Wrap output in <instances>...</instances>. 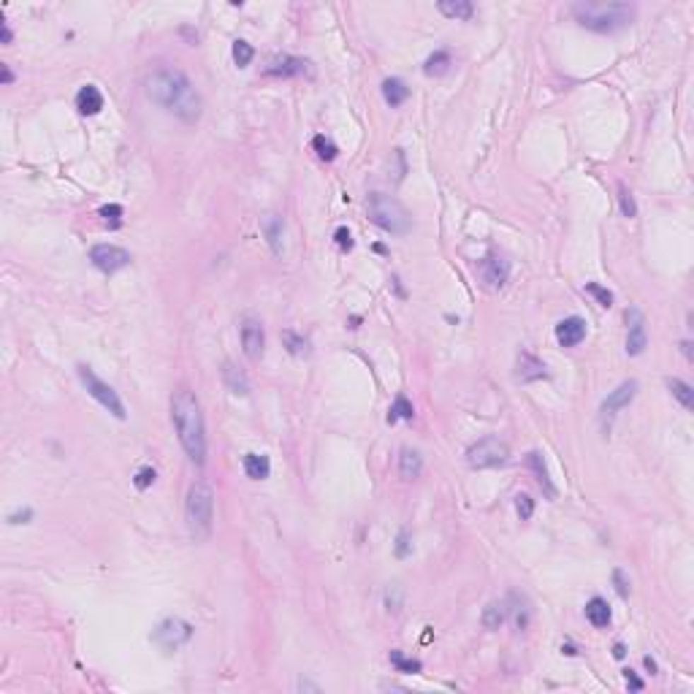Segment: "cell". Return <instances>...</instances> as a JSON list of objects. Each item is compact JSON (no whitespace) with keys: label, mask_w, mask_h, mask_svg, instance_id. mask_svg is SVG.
<instances>
[{"label":"cell","mask_w":694,"mask_h":694,"mask_svg":"<svg viewBox=\"0 0 694 694\" xmlns=\"http://www.w3.org/2000/svg\"><path fill=\"white\" fill-rule=\"evenodd\" d=\"M613 657H615V659H624V657H627V648H624V643H615Z\"/></svg>","instance_id":"obj_47"},{"label":"cell","mask_w":694,"mask_h":694,"mask_svg":"<svg viewBox=\"0 0 694 694\" xmlns=\"http://www.w3.org/2000/svg\"><path fill=\"white\" fill-rule=\"evenodd\" d=\"M618 207H621V214L624 217H637V204H635V195L632 190L624 185V182H618Z\"/></svg>","instance_id":"obj_33"},{"label":"cell","mask_w":694,"mask_h":694,"mask_svg":"<svg viewBox=\"0 0 694 694\" xmlns=\"http://www.w3.org/2000/svg\"><path fill=\"white\" fill-rule=\"evenodd\" d=\"M90 263L103 274H117L125 266H130V253L117 244H96L90 247Z\"/></svg>","instance_id":"obj_9"},{"label":"cell","mask_w":694,"mask_h":694,"mask_svg":"<svg viewBox=\"0 0 694 694\" xmlns=\"http://www.w3.org/2000/svg\"><path fill=\"white\" fill-rule=\"evenodd\" d=\"M575 22L591 33H615L627 28L635 19V6L630 3H575L572 6Z\"/></svg>","instance_id":"obj_3"},{"label":"cell","mask_w":694,"mask_h":694,"mask_svg":"<svg viewBox=\"0 0 694 694\" xmlns=\"http://www.w3.org/2000/svg\"><path fill=\"white\" fill-rule=\"evenodd\" d=\"M526 467L534 472V478H537L540 488L545 491V497H548V499H556V494H559V491H556V485H553V480H550V472H548V467H545V458H543L537 451L526 453Z\"/></svg>","instance_id":"obj_17"},{"label":"cell","mask_w":694,"mask_h":694,"mask_svg":"<svg viewBox=\"0 0 694 694\" xmlns=\"http://www.w3.org/2000/svg\"><path fill=\"white\" fill-rule=\"evenodd\" d=\"M103 93L98 90L96 84H84L79 93H76V109L84 117H96V114L103 112Z\"/></svg>","instance_id":"obj_16"},{"label":"cell","mask_w":694,"mask_h":694,"mask_svg":"<svg viewBox=\"0 0 694 694\" xmlns=\"http://www.w3.org/2000/svg\"><path fill=\"white\" fill-rule=\"evenodd\" d=\"M282 345H285V350L291 355H307L309 353V342L301 337V334H296V331H282Z\"/></svg>","instance_id":"obj_32"},{"label":"cell","mask_w":694,"mask_h":694,"mask_svg":"<svg viewBox=\"0 0 694 694\" xmlns=\"http://www.w3.org/2000/svg\"><path fill=\"white\" fill-rule=\"evenodd\" d=\"M366 212H369V220L377 228H383L391 236H404L412 231V217L410 212L404 209L402 201H396L393 195L386 193H369L366 198Z\"/></svg>","instance_id":"obj_5"},{"label":"cell","mask_w":694,"mask_h":694,"mask_svg":"<svg viewBox=\"0 0 694 694\" xmlns=\"http://www.w3.org/2000/svg\"><path fill=\"white\" fill-rule=\"evenodd\" d=\"M253 57H255V49L250 47L247 41H233V63L239 65V68H247V65L253 63Z\"/></svg>","instance_id":"obj_35"},{"label":"cell","mask_w":694,"mask_h":694,"mask_svg":"<svg viewBox=\"0 0 694 694\" xmlns=\"http://www.w3.org/2000/svg\"><path fill=\"white\" fill-rule=\"evenodd\" d=\"M613 583H615L618 597H621V599L630 597V578H627V572H624V569H613Z\"/></svg>","instance_id":"obj_40"},{"label":"cell","mask_w":694,"mask_h":694,"mask_svg":"<svg viewBox=\"0 0 694 694\" xmlns=\"http://www.w3.org/2000/svg\"><path fill=\"white\" fill-rule=\"evenodd\" d=\"M144 93L152 103L179 117L185 125H195L204 112V100L179 68H155L144 76Z\"/></svg>","instance_id":"obj_1"},{"label":"cell","mask_w":694,"mask_h":694,"mask_svg":"<svg viewBox=\"0 0 694 694\" xmlns=\"http://www.w3.org/2000/svg\"><path fill=\"white\" fill-rule=\"evenodd\" d=\"M507 458H510V445L499 436H483L467 448V464L472 469L502 467Z\"/></svg>","instance_id":"obj_7"},{"label":"cell","mask_w":694,"mask_h":694,"mask_svg":"<svg viewBox=\"0 0 694 694\" xmlns=\"http://www.w3.org/2000/svg\"><path fill=\"white\" fill-rule=\"evenodd\" d=\"M334 239H337V244H340V250H353V236H350V231H347L345 226L337 228Z\"/></svg>","instance_id":"obj_41"},{"label":"cell","mask_w":694,"mask_h":694,"mask_svg":"<svg viewBox=\"0 0 694 694\" xmlns=\"http://www.w3.org/2000/svg\"><path fill=\"white\" fill-rule=\"evenodd\" d=\"M507 615H513V621H516V630L524 632L529 627V618H532V608H529V602L524 597H518V594H510L507 599Z\"/></svg>","instance_id":"obj_25"},{"label":"cell","mask_w":694,"mask_h":694,"mask_svg":"<svg viewBox=\"0 0 694 694\" xmlns=\"http://www.w3.org/2000/svg\"><path fill=\"white\" fill-rule=\"evenodd\" d=\"M611 605L605 602L602 597H591L589 599V605H586V621L594 627V630H605V627H611Z\"/></svg>","instance_id":"obj_19"},{"label":"cell","mask_w":694,"mask_h":694,"mask_svg":"<svg viewBox=\"0 0 694 694\" xmlns=\"http://www.w3.org/2000/svg\"><path fill=\"white\" fill-rule=\"evenodd\" d=\"M681 350H683V355L692 361V342H681Z\"/></svg>","instance_id":"obj_49"},{"label":"cell","mask_w":694,"mask_h":694,"mask_svg":"<svg viewBox=\"0 0 694 694\" xmlns=\"http://www.w3.org/2000/svg\"><path fill=\"white\" fill-rule=\"evenodd\" d=\"M190 640H193V624H187L179 615H171V618L161 621L158 630H155V643L163 651H177V648L187 646Z\"/></svg>","instance_id":"obj_8"},{"label":"cell","mask_w":694,"mask_h":694,"mask_svg":"<svg viewBox=\"0 0 694 694\" xmlns=\"http://www.w3.org/2000/svg\"><path fill=\"white\" fill-rule=\"evenodd\" d=\"M260 228H263V236H266V242L272 247V253H274V255H282V250H285V244H282V236H285V223H282V217H279V214H266Z\"/></svg>","instance_id":"obj_18"},{"label":"cell","mask_w":694,"mask_h":694,"mask_svg":"<svg viewBox=\"0 0 694 694\" xmlns=\"http://www.w3.org/2000/svg\"><path fill=\"white\" fill-rule=\"evenodd\" d=\"M185 524L193 540H209L214 529V488L207 480H195L185 497Z\"/></svg>","instance_id":"obj_4"},{"label":"cell","mask_w":694,"mask_h":694,"mask_svg":"<svg viewBox=\"0 0 694 694\" xmlns=\"http://www.w3.org/2000/svg\"><path fill=\"white\" fill-rule=\"evenodd\" d=\"M383 98H386V103L391 109H396V106H402L404 100L410 98V87L399 76H391V79L383 81Z\"/></svg>","instance_id":"obj_23"},{"label":"cell","mask_w":694,"mask_h":694,"mask_svg":"<svg viewBox=\"0 0 694 694\" xmlns=\"http://www.w3.org/2000/svg\"><path fill=\"white\" fill-rule=\"evenodd\" d=\"M391 664L396 667V673H420L423 664L412 657H404L402 651H391Z\"/></svg>","instance_id":"obj_34"},{"label":"cell","mask_w":694,"mask_h":694,"mask_svg":"<svg viewBox=\"0 0 694 694\" xmlns=\"http://www.w3.org/2000/svg\"><path fill=\"white\" fill-rule=\"evenodd\" d=\"M412 418H415V407H412V402H410L404 393H399V396L393 399V404H391L388 423H396V420H412Z\"/></svg>","instance_id":"obj_30"},{"label":"cell","mask_w":694,"mask_h":694,"mask_svg":"<svg viewBox=\"0 0 694 694\" xmlns=\"http://www.w3.org/2000/svg\"><path fill=\"white\" fill-rule=\"evenodd\" d=\"M453 65V54L448 49H436L434 54H429V60L423 63V74L426 76H442V74H448Z\"/></svg>","instance_id":"obj_26"},{"label":"cell","mask_w":694,"mask_h":694,"mask_svg":"<svg viewBox=\"0 0 694 694\" xmlns=\"http://www.w3.org/2000/svg\"><path fill=\"white\" fill-rule=\"evenodd\" d=\"M312 149H315V155L325 163H331L340 158V146L334 144L328 136H315V139H312Z\"/></svg>","instance_id":"obj_31"},{"label":"cell","mask_w":694,"mask_h":694,"mask_svg":"<svg viewBox=\"0 0 694 694\" xmlns=\"http://www.w3.org/2000/svg\"><path fill=\"white\" fill-rule=\"evenodd\" d=\"M98 214L103 217V223H109L112 228H117L120 226V217H122V207H120V204H106V207H100Z\"/></svg>","instance_id":"obj_38"},{"label":"cell","mask_w":694,"mask_h":694,"mask_svg":"<svg viewBox=\"0 0 694 694\" xmlns=\"http://www.w3.org/2000/svg\"><path fill=\"white\" fill-rule=\"evenodd\" d=\"M244 472L250 480H266L272 475V461L263 453H247L244 456Z\"/></svg>","instance_id":"obj_22"},{"label":"cell","mask_w":694,"mask_h":694,"mask_svg":"<svg viewBox=\"0 0 694 694\" xmlns=\"http://www.w3.org/2000/svg\"><path fill=\"white\" fill-rule=\"evenodd\" d=\"M667 388H670V393L678 399V404L686 410V412H692L694 410V388L686 383V380H681V377H670L667 380Z\"/></svg>","instance_id":"obj_29"},{"label":"cell","mask_w":694,"mask_h":694,"mask_svg":"<svg viewBox=\"0 0 694 694\" xmlns=\"http://www.w3.org/2000/svg\"><path fill=\"white\" fill-rule=\"evenodd\" d=\"M480 274H483V282L491 291H499L510 279V260L502 258V255H488L483 260V266H480Z\"/></svg>","instance_id":"obj_13"},{"label":"cell","mask_w":694,"mask_h":694,"mask_svg":"<svg viewBox=\"0 0 694 694\" xmlns=\"http://www.w3.org/2000/svg\"><path fill=\"white\" fill-rule=\"evenodd\" d=\"M76 374H79L84 391H87V393H90V396H93V399L103 407V410H109L114 418H120V420L128 418L125 404H122V399H120V393H117L109 383H103V380H100V377H98L96 371L90 369L87 364H79V366H76Z\"/></svg>","instance_id":"obj_6"},{"label":"cell","mask_w":694,"mask_h":694,"mask_svg":"<svg viewBox=\"0 0 694 694\" xmlns=\"http://www.w3.org/2000/svg\"><path fill=\"white\" fill-rule=\"evenodd\" d=\"M423 472V456L415 448H402L399 451V475L404 480H415Z\"/></svg>","instance_id":"obj_21"},{"label":"cell","mask_w":694,"mask_h":694,"mask_svg":"<svg viewBox=\"0 0 694 694\" xmlns=\"http://www.w3.org/2000/svg\"><path fill=\"white\" fill-rule=\"evenodd\" d=\"M485 630H499L502 624L507 621V602H488L483 608V615H480Z\"/></svg>","instance_id":"obj_28"},{"label":"cell","mask_w":694,"mask_h":694,"mask_svg":"<svg viewBox=\"0 0 694 694\" xmlns=\"http://www.w3.org/2000/svg\"><path fill=\"white\" fill-rule=\"evenodd\" d=\"M643 664H646V670L651 673V676H657V662H654L651 657H643Z\"/></svg>","instance_id":"obj_48"},{"label":"cell","mask_w":694,"mask_h":694,"mask_svg":"<svg viewBox=\"0 0 694 694\" xmlns=\"http://www.w3.org/2000/svg\"><path fill=\"white\" fill-rule=\"evenodd\" d=\"M637 380H624L621 386L615 388V391H611V396L602 402V410H599V418H602V423H608L611 426V420L624 410V407H630L632 404V399L637 396Z\"/></svg>","instance_id":"obj_11"},{"label":"cell","mask_w":694,"mask_h":694,"mask_svg":"<svg viewBox=\"0 0 694 694\" xmlns=\"http://www.w3.org/2000/svg\"><path fill=\"white\" fill-rule=\"evenodd\" d=\"M627 318V353L640 355L648 347V331H646V318L637 307H630L624 312Z\"/></svg>","instance_id":"obj_12"},{"label":"cell","mask_w":694,"mask_h":694,"mask_svg":"<svg viewBox=\"0 0 694 694\" xmlns=\"http://www.w3.org/2000/svg\"><path fill=\"white\" fill-rule=\"evenodd\" d=\"M586 340V320L578 315H569L565 320L556 323V342L562 347H578Z\"/></svg>","instance_id":"obj_14"},{"label":"cell","mask_w":694,"mask_h":694,"mask_svg":"<svg viewBox=\"0 0 694 694\" xmlns=\"http://www.w3.org/2000/svg\"><path fill=\"white\" fill-rule=\"evenodd\" d=\"M133 483H136V488H139V491H146L149 485L155 483V469H152V467H141L139 472H136Z\"/></svg>","instance_id":"obj_39"},{"label":"cell","mask_w":694,"mask_h":694,"mask_svg":"<svg viewBox=\"0 0 694 694\" xmlns=\"http://www.w3.org/2000/svg\"><path fill=\"white\" fill-rule=\"evenodd\" d=\"M586 293H591V296L597 299L599 307H605V309L613 307V293L608 291V288H602V285H597V282H586Z\"/></svg>","instance_id":"obj_36"},{"label":"cell","mask_w":694,"mask_h":694,"mask_svg":"<svg viewBox=\"0 0 694 694\" xmlns=\"http://www.w3.org/2000/svg\"><path fill=\"white\" fill-rule=\"evenodd\" d=\"M307 68H309L307 60L282 54V57H277V60H272V63L266 65V76H282V79H288V76H301Z\"/></svg>","instance_id":"obj_15"},{"label":"cell","mask_w":694,"mask_h":694,"mask_svg":"<svg viewBox=\"0 0 694 694\" xmlns=\"http://www.w3.org/2000/svg\"><path fill=\"white\" fill-rule=\"evenodd\" d=\"M516 513L521 521H529L534 516V499L529 494H518L516 497Z\"/></svg>","instance_id":"obj_37"},{"label":"cell","mask_w":694,"mask_h":694,"mask_svg":"<svg viewBox=\"0 0 694 694\" xmlns=\"http://www.w3.org/2000/svg\"><path fill=\"white\" fill-rule=\"evenodd\" d=\"M28 518H33V510H19L8 516V524H28Z\"/></svg>","instance_id":"obj_44"},{"label":"cell","mask_w":694,"mask_h":694,"mask_svg":"<svg viewBox=\"0 0 694 694\" xmlns=\"http://www.w3.org/2000/svg\"><path fill=\"white\" fill-rule=\"evenodd\" d=\"M223 383H226V388L233 393V396H247V393H250V380H247V374L236 369L233 364H226V366H223Z\"/></svg>","instance_id":"obj_24"},{"label":"cell","mask_w":694,"mask_h":694,"mask_svg":"<svg viewBox=\"0 0 694 694\" xmlns=\"http://www.w3.org/2000/svg\"><path fill=\"white\" fill-rule=\"evenodd\" d=\"M171 420L177 429L179 445L187 453L195 467L207 464V423L201 412V402L190 388H179L171 396Z\"/></svg>","instance_id":"obj_2"},{"label":"cell","mask_w":694,"mask_h":694,"mask_svg":"<svg viewBox=\"0 0 694 694\" xmlns=\"http://www.w3.org/2000/svg\"><path fill=\"white\" fill-rule=\"evenodd\" d=\"M0 71H3V84L8 87V84H14V71H11V65H0Z\"/></svg>","instance_id":"obj_46"},{"label":"cell","mask_w":694,"mask_h":694,"mask_svg":"<svg viewBox=\"0 0 694 694\" xmlns=\"http://www.w3.org/2000/svg\"><path fill=\"white\" fill-rule=\"evenodd\" d=\"M624 678H627V686H630L632 692H643V686H646V683L635 676V670H624Z\"/></svg>","instance_id":"obj_43"},{"label":"cell","mask_w":694,"mask_h":694,"mask_svg":"<svg viewBox=\"0 0 694 694\" xmlns=\"http://www.w3.org/2000/svg\"><path fill=\"white\" fill-rule=\"evenodd\" d=\"M11 38H14L11 28L6 25V19H0V41H3V44H11Z\"/></svg>","instance_id":"obj_45"},{"label":"cell","mask_w":694,"mask_h":694,"mask_svg":"<svg viewBox=\"0 0 694 694\" xmlns=\"http://www.w3.org/2000/svg\"><path fill=\"white\" fill-rule=\"evenodd\" d=\"M263 347H266V331H263V320L255 315H244L242 318V350L250 361H260L263 358Z\"/></svg>","instance_id":"obj_10"},{"label":"cell","mask_w":694,"mask_h":694,"mask_svg":"<svg viewBox=\"0 0 694 694\" xmlns=\"http://www.w3.org/2000/svg\"><path fill=\"white\" fill-rule=\"evenodd\" d=\"M299 689H312V692H318V686H315V683H304V681L299 683Z\"/></svg>","instance_id":"obj_50"},{"label":"cell","mask_w":694,"mask_h":694,"mask_svg":"<svg viewBox=\"0 0 694 694\" xmlns=\"http://www.w3.org/2000/svg\"><path fill=\"white\" fill-rule=\"evenodd\" d=\"M407 553H410V532L402 529V532H399V540H396V556L404 559Z\"/></svg>","instance_id":"obj_42"},{"label":"cell","mask_w":694,"mask_h":694,"mask_svg":"<svg viewBox=\"0 0 694 694\" xmlns=\"http://www.w3.org/2000/svg\"><path fill=\"white\" fill-rule=\"evenodd\" d=\"M436 8L448 19H472V14H475V6L469 0H439Z\"/></svg>","instance_id":"obj_27"},{"label":"cell","mask_w":694,"mask_h":694,"mask_svg":"<svg viewBox=\"0 0 694 694\" xmlns=\"http://www.w3.org/2000/svg\"><path fill=\"white\" fill-rule=\"evenodd\" d=\"M518 377L521 380H526V383H532V380H543V377H548V371H545V364L532 353H521L518 355Z\"/></svg>","instance_id":"obj_20"}]
</instances>
